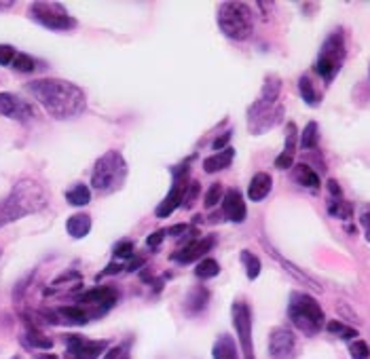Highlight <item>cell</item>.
I'll list each match as a JSON object with an SVG mask.
<instances>
[{"instance_id": "3", "label": "cell", "mask_w": 370, "mask_h": 359, "mask_svg": "<svg viewBox=\"0 0 370 359\" xmlns=\"http://www.w3.org/2000/svg\"><path fill=\"white\" fill-rule=\"evenodd\" d=\"M288 317L292 325L307 336H315L324 327V321H326V315L319 302L305 292H292L290 302H288Z\"/></svg>"}, {"instance_id": "5", "label": "cell", "mask_w": 370, "mask_h": 359, "mask_svg": "<svg viewBox=\"0 0 370 359\" xmlns=\"http://www.w3.org/2000/svg\"><path fill=\"white\" fill-rule=\"evenodd\" d=\"M218 28L233 41H248L254 32V13L245 3H222L218 7Z\"/></svg>"}, {"instance_id": "8", "label": "cell", "mask_w": 370, "mask_h": 359, "mask_svg": "<svg viewBox=\"0 0 370 359\" xmlns=\"http://www.w3.org/2000/svg\"><path fill=\"white\" fill-rule=\"evenodd\" d=\"M281 117H283V106L281 104H269V102L256 100L248 108V129L254 136H260V133L273 129L275 125H279Z\"/></svg>"}, {"instance_id": "41", "label": "cell", "mask_w": 370, "mask_h": 359, "mask_svg": "<svg viewBox=\"0 0 370 359\" xmlns=\"http://www.w3.org/2000/svg\"><path fill=\"white\" fill-rule=\"evenodd\" d=\"M231 136H233L231 131H227V133H222V136H220L218 140H214V144H212V148H214V150H218V152H220V150H224V148H227V144L231 142Z\"/></svg>"}, {"instance_id": "9", "label": "cell", "mask_w": 370, "mask_h": 359, "mask_svg": "<svg viewBox=\"0 0 370 359\" xmlns=\"http://www.w3.org/2000/svg\"><path fill=\"white\" fill-rule=\"evenodd\" d=\"M189 174H191V167L186 163L172 169V188H170L167 197L157 205V209H155L157 218H167L176 211V207H180V203L184 201V195L189 190V184H191Z\"/></svg>"}, {"instance_id": "28", "label": "cell", "mask_w": 370, "mask_h": 359, "mask_svg": "<svg viewBox=\"0 0 370 359\" xmlns=\"http://www.w3.org/2000/svg\"><path fill=\"white\" fill-rule=\"evenodd\" d=\"M66 201H68L70 205H75V207H85V205H89V201H91V190H89L85 184H75L72 188H68Z\"/></svg>"}, {"instance_id": "1", "label": "cell", "mask_w": 370, "mask_h": 359, "mask_svg": "<svg viewBox=\"0 0 370 359\" xmlns=\"http://www.w3.org/2000/svg\"><path fill=\"white\" fill-rule=\"evenodd\" d=\"M30 96L45 108L49 117L56 121H72L79 119L87 108L85 91L64 79H39L28 83Z\"/></svg>"}, {"instance_id": "20", "label": "cell", "mask_w": 370, "mask_h": 359, "mask_svg": "<svg viewBox=\"0 0 370 359\" xmlns=\"http://www.w3.org/2000/svg\"><path fill=\"white\" fill-rule=\"evenodd\" d=\"M233 159H235V150H233L231 146H227L224 150L214 152L212 157H208V159L203 161V169H205V174L222 171V169H227V167L233 163Z\"/></svg>"}, {"instance_id": "44", "label": "cell", "mask_w": 370, "mask_h": 359, "mask_svg": "<svg viewBox=\"0 0 370 359\" xmlns=\"http://www.w3.org/2000/svg\"><path fill=\"white\" fill-rule=\"evenodd\" d=\"M328 190H330V195H332L334 199H340V186H338L336 180H330V182H328Z\"/></svg>"}, {"instance_id": "25", "label": "cell", "mask_w": 370, "mask_h": 359, "mask_svg": "<svg viewBox=\"0 0 370 359\" xmlns=\"http://www.w3.org/2000/svg\"><path fill=\"white\" fill-rule=\"evenodd\" d=\"M294 180L305 186V188H311V190H317L319 188V176L305 163H298L294 165Z\"/></svg>"}, {"instance_id": "22", "label": "cell", "mask_w": 370, "mask_h": 359, "mask_svg": "<svg viewBox=\"0 0 370 359\" xmlns=\"http://www.w3.org/2000/svg\"><path fill=\"white\" fill-rule=\"evenodd\" d=\"M66 230L72 239H85L91 230V216L89 214H75L66 222Z\"/></svg>"}, {"instance_id": "27", "label": "cell", "mask_w": 370, "mask_h": 359, "mask_svg": "<svg viewBox=\"0 0 370 359\" xmlns=\"http://www.w3.org/2000/svg\"><path fill=\"white\" fill-rule=\"evenodd\" d=\"M298 93H300V98L305 100V104L311 106V108L319 106V102H321V96L315 91V85L311 83L309 77H300V79H298Z\"/></svg>"}, {"instance_id": "26", "label": "cell", "mask_w": 370, "mask_h": 359, "mask_svg": "<svg viewBox=\"0 0 370 359\" xmlns=\"http://www.w3.org/2000/svg\"><path fill=\"white\" fill-rule=\"evenodd\" d=\"M279 91H281V79L275 77V74H269V77L264 79V85H262V91H260V98H258V100L269 102V104H277Z\"/></svg>"}, {"instance_id": "37", "label": "cell", "mask_w": 370, "mask_h": 359, "mask_svg": "<svg viewBox=\"0 0 370 359\" xmlns=\"http://www.w3.org/2000/svg\"><path fill=\"white\" fill-rule=\"evenodd\" d=\"M28 342L32 344V346H37V348H51L53 346V340L51 338H47V336H43L41 332H28Z\"/></svg>"}, {"instance_id": "21", "label": "cell", "mask_w": 370, "mask_h": 359, "mask_svg": "<svg viewBox=\"0 0 370 359\" xmlns=\"http://www.w3.org/2000/svg\"><path fill=\"white\" fill-rule=\"evenodd\" d=\"M79 300L85 304H104V308H110L117 300V292L113 287H96L85 292Z\"/></svg>"}, {"instance_id": "7", "label": "cell", "mask_w": 370, "mask_h": 359, "mask_svg": "<svg viewBox=\"0 0 370 359\" xmlns=\"http://www.w3.org/2000/svg\"><path fill=\"white\" fill-rule=\"evenodd\" d=\"M30 18L47 28V30H53V32H68V30H75L77 28V20L66 11V7L62 3H32L30 5Z\"/></svg>"}, {"instance_id": "30", "label": "cell", "mask_w": 370, "mask_h": 359, "mask_svg": "<svg viewBox=\"0 0 370 359\" xmlns=\"http://www.w3.org/2000/svg\"><path fill=\"white\" fill-rule=\"evenodd\" d=\"M239 258H241V262H243V266H245V275H248V279H256L258 275H260V260L252 254V252H248V249H243L241 254H239Z\"/></svg>"}, {"instance_id": "43", "label": "cell", "mask_w": 370, "mask_h": 359, "mask_svg": "<svg viewBox=\"0 0 370 359\" xmlns=\"http://www.w3.org/2000/svg\"><path fill=\"white\" fill-rule=\"evenodd\" d=\"M359 224H362V228H364L366 241L370 243V209H368V211H364V214L359 216Z\"/></svg>"}, {"instance_id": "24", "label": "cell", "mask_w": 370, "mask_h": 359, "mask_svg": "<svg viewBox=\"0 0 370 359\" xmlns=\"http://www.w3.org/2000/svg\"><path fill=\"white\" fill-rule=\"evenodd\" d=\"M56 315L60 317L62 323H70V325H83L89 321V313L79 306H62L56 311Z\"/></svg>"}, {"instance_id": "2", "label": "cell", "mask_w": 370, "mask_h": 359, "mask_svg": "<svg viewBox=\"0 0 370 359\" xmlns=\"http://www.w3.org/2000/svg\"><path fill=\"white\" fill-rule=\"evenodd\" d=\"M47 205H49L47 188L32 178H24L11 188V192L3 201H0V228L7 224H13L26 216L39 214Z\"/></svg>"}, {"instance_id": "15", "label": "cell", "mask_w": 370, "mask_h": 359, "mask_svg": "<svg viewBox=\"0 0 370 359\" xmlns=\"http://www.w3.org/2000/svg\"><path fill=\"white\" fill-rule=\"evenodd\" d=\"M214 243H216L214 235L195 239V241H191L184 249H180V254H174L172 258H174L176 262H180V264H191V262H195L197 258H203V256L212 249Z\"/></svg>"}, {"instance_id": "10", "label": "cell", "mask_w": 370, "mask_h": 359, "mask_svg": "<svg viewBox=\"0 0 370 359\" xmlns=\"http://www.w3.org/2000/svg\"><path fill=\"white\" fill-rule=\"evenodd\" d=\"M231 317H233V325L243 351L245 359H256L254 357V340H252V308L248 302L237 300L231 306Z\"/></svg>"}, {"instance_id": "29", "label": "cell", "mask_w": 370, "mask_h": 359, "mask_svg": "<svg viewBox=\"0 0 370 359\" xmlns=\"http://www.w3.org/2000/svg\"><path fill=\"white\" fill-rule=\"evenodd\" d=\"M317 142H319V127L315 121H311V123H307V127L300 133V148L311 150L317 146Z\"/></svg>"}, {"instance_id": "42", "label": "cell", "mask_w": 370, "mask_h": 359, "mask_svg": "<svg viewBox=\"0 0 370 359\" xmlns=\"http://www.w3.org/2000/svg\"><path fill=\"white\" fill-rule=\"evenodd\" d=\"M165 235H167V230H155V233L146 239V245H148V247H157V245L165 239Z\"/></svg>"}, {"instance_id": "14", "label": "cell", "mask_w": 370, "mask_h": 359, "mask_svg": "<svg viewBox=\"0 0 370 359\" xmlns=\"http://www.w3.org/2000/svg\"><path fill=\"white\" fill-rule=\"evenodd\" d=\"M222 211H224L227 220H231L235 224H241L245 220L248 207H245L243 195L237 188H231V190L224 192V197H222Z\"/></svg>"}, {"instance_id": "19", "label": "cell", "mask_w": 370, "mask_h": 359, "mask_svg": "<svg viewBox=\"0 0 370 359\" xmlns=\"http://www.w3.org/2000/svg\"><path fill=\"white\" fill-rule=\"evenodd\" d=\"M212 357L214 359H239L237 342L229 334H220L218 340L212 346Z\"/></svg>"}, {"instance_id": "48", "label": "cell", "mask_w": 370, "mask_h": 359, "mask_svg": "<svg viewBox=\"0 0 370 359\" xmlns=\"http://www.w3.org/2000/svg\"><path fill=\"white\" fill-rule=\"evenodd\" d=\"M13 359H22V357H13Z\"/></svg>"}, {"instance_id": "39", "label": "cell", "mask_w": 370, "mask_h": 359, "mask_svg": "<svg viewBox=\"0 0 370 359\" xmlns=\"http://www.w3.org/2000/svg\"><path fill=\"white\" fill-rule=\"evenodd\" d=\"M199 192H201V184L199 182H191L189 184V190H186V195H184V207H191L193 203H195V199L199 197Z\"/></svg>"}, {"instance_id": "35", "label": "cell", "mask_w": 370, "mask_h": 359, "mask_svg": "<svg viewBox=\"0 0 370 359\" xmlns=\"http://www.w3.org/2000/svg\"><path fill=\"white\" fill-rule=\"evenodd\" d=\"M349 353H351V359H368V357H370V348H368V344H366L364 340H359V338L351 340V344H349Z\"/></svg>"}, {"instance_id": "16", "label": "cell", "mask_w": 370, "mask_h": 359, "mask_svg": "<svg viewBox=\"0 0 370 359\" xmlns=\"http://www.w3.org/2000/svg\"><path fill=\"white\" fill-rule=\"evenodd\" d=\"M298 133H296V125L294 123H288V136H286V148L283 152L275 159V167L277 169H290L294 167V155H296V148H298Z\"/></svg>"}, {"instance_id": "6", "label": "cell", "mask_w": 370, "mask_h": 359, "mask_svg": "<svg viewBox=\"0 0 370 359\" xmlns=\"http://www.w3.org/2000/svg\"><path fill=\"white\" fill-rule=\"evenodd\" d=\"M347 58V45H345V34L343 30H334L321 45L319 56L313 64L315 72L324 79V83H332L336 74L340 72L343 64Z\"/></svg>"}, {"instance_id": "13", "label": "cell", "mask_w": 370, "mask_h": 359, "mask_svg": "<svg viewBox=\"0 0 370 359\" xmlns=\"http://www.w3.org/2000/svg\"><path fill=\"white\" fill-rule=\"evenodd\" d=\"M269 353L273 359H294L296 357V336L292 329L279 325L269 334Z\"/></svg>"}, {"instance_id": "45", "label": "cell", "mask_w": 370, "mask_h": 359, "mask_svg": "<svg viewBox=\"0 0 370 359\" xmlns=\"http://www.w3.org/2000/svg\"><path fill=\"white\" fill-rule=\"evenodd\" d=\"M184 230H186V224H178V226L170 228L167 233H184Z\"/></svg>"}, {"instance_id": "31", "label": "cell", "mask_w": 370, "mask_h": 359, "mask_svg": "<svg viewBox=\"0 0 370 359\" xmlns=\"http://www.w3.org/2000/svg\"><path fill=\"white\" fill-rule=\"evenodd\" d=\"M218 273H220V264H218L214 258L201 260V262L197 264V268H195V275H197L199 279H212V277H216Z\"/></svg>"}, {"instance_id": "47", "label": "cell", "mask_w": 370, "mask_h": 359, "mask_svg": "<svg viewBox=\"0 0 370 359\" xmlns=\"http://www.w3.org/2000/svg\"><path fill=\"white\" fill-rule=\"evenodd\" d=\"M43 359H60V357H56V355H51V353H49V355H45Z\"/></svg>"}, {"instance_id": "11", "label": "cell", "mask_w": 370, "mask_h": 359, "mask_svg": "<svg viewBox=\"0 0 370 359\" xmlns=\"http://www.w3.org/2000/svg\"><path fill=\"white\" fill-rule=\"evenodd\" d=\"M0 117H7V119L18 121V123H30L39 117V112L28 100H24L15 93L0 91Z\"/></svg>"}, {"instance_id": "38", "label": "cell", "mask_w": 370, "mask_h": 359, "mask_svg": "<svg viewBox=\"0 0 370 359\" xmlns=\"http://www.w3.org/2000/svg\"><path fill=\"white\" fill-rule=\"evenodd\" d=\"M104 359H129V342H123V344L106 351Z\"/></svg>"}, {"instance_id": "23", "label": "cell", "mask_w": 370, "mask_h": 359, "mask_svg": "<svg viewBox=\"0 0 370 359\" xmlns=\"http://www.w3.org/2000/svg\"><path fill=\"white\" fill-rule=\"evenodd\" d=\"M267 247H269V245H267ZM269 254H271V256H273V258H275V260H277V262H279V264H281V266H283V268H286V270H288V273H290L292 277H296V279H298L300 283H305V285L313 287L315 292H321V285H319L317 281H313V279H311V277H309L307 273H302V270H300V268H296V266H294L292 262H288L286 258H281V256H279V254H277V252H275L273 247H269Z\"/></svg>"}, {"instance_id": "34", "label": "cell", "mask_w": 370, "mask_h": 359, "mask_svg": "<svg viewBox=\"0 0 370 359\" xmlns=\"http://www.w3.org/2000/svg\"><path fill=\"white\" fill-rule=\"evenodd\" d=\"M20 58V51L11 45H0V66L13 68Z\"/></svg>"}, {"instance_id": "46", "label": "cell", "mask_w": 370, "mask_h": 359, "mask_svg": "<svg viewBox=\"0 0 370 359\" xmlns=\"http://www.w3.org/2000/svg\"><path fill=\"white\" fill-rule=\"evenodd\" d=\"M13 3H0V9H11Z\"/></svg>"}, {"instance_id": "36", "label": "cell", "mask_w": 370, "mask_h": 359, "mask_svg": "<svg viewBox=\"0 0 370 359\" xmlns=\"http://www.w3.org/2000/svg\"><path fill=\"white\" fill-rule=\"evenodd\" d=\"M218 201H222V184L220 182H214L212 186H210V190L205 192V207L210 209V207H214Z\"/></svg>"}, {"instance_id": "32", "label": "cell", "mask_w": 370, "mask_h": 359, "mask_svg": "<svg viewBox=\"0 0 370 359\" xmlns=\"http://www.w3.org/2000/svg\"><path fill=\"white\" fill-rule=\"evenodd\" d=\"M326 329L330 332V334H334V336H338V338H343V340H353L355 336H357V329H353V327H349V325H345L343 321H328L326 323Z\"/></svg>"}, {"instance_id": "12", "label": "cell", "mask_w": 370, "mask_h": 359, "mask_svg": "<svg viewBox=\"0 0 370 359\" xmlns=\"http://www.w3.org/2000/svg\"><path fill=\"white\" fill-rule=\"evenodd\" d=\"M106 346H108V340H87L77 334L66 336L68 359H98L106 351Z\"/></svg>"}, {"instance_id": "4", "label": "cell", "mask_w": 370, "mask_h": 359, "mask_svg": "<svg viewBox=\"0 0 370 359\" xmlns=\"http://www.w3.org/2000/svg\"><path fill=\"white\" fill-rule=\"evenodd\" d=\"M127 161L119 150H108L102 155L91 171V186L100 192H115L123 186L127 178Z\"/></svg>"}, {"instance_id": "18", "label": "cell", "mask_w": 370, "mask_h": 359, "mask_svg": "<svg viewBox=\"0 0 370 359\" xmlns=\"http://www.w3.org/2000/svg\"><path fill=\"white\" fill-rule=\"evenodd\" d=\"M208 304H210V289L203 285H195L184 300V311L189 315H199L208 308Z\"/></svg>"}, {"instance_id": "40", "label": "cell", "mask_w": 370, "mask_h": 359, "mask_svg": "<svg viewBox=\"0 0 370 359\" xmlns=\"http://www.w3.org/2000/svg\"><path fill=\"white\" fill-rule=\"evenodd\" d=\"M115 256H117V258H134V243H132V241H121V243H117Z\"/></svg>"}, {"instance_id": "33", "label": "cell", "mask_w": 370, "mask_h": 359, "mask_svg": "<svg viewBox=\"0 0 370 359\" xmlns=\"http://www.w3.org/2000/svg\"><path fill=\"white\" fill-rule=\"evenodd\" d=\"M328 211H330L334 218L347 220V218H351V211H353V207H351V203H349V201H343V199H334V201L328 205Z\"/></svg>"}, {"instance_id": "17", "label": "cell", "mask_w": 370, "mask_h": 359, "mask_svg": "<svg viewBox=\"0 0 370 359\" xmlns=\"http://www.w3.org/2000/svg\"><path fill=\"white\" fill-rule=\"evenodd\" d=\"M271 188H273V178H271L267 171H258V174H254V178L250 180L248 199L254 201V203H258V201H262V199L271 192Z\"/></svg>"}]
</instances>
